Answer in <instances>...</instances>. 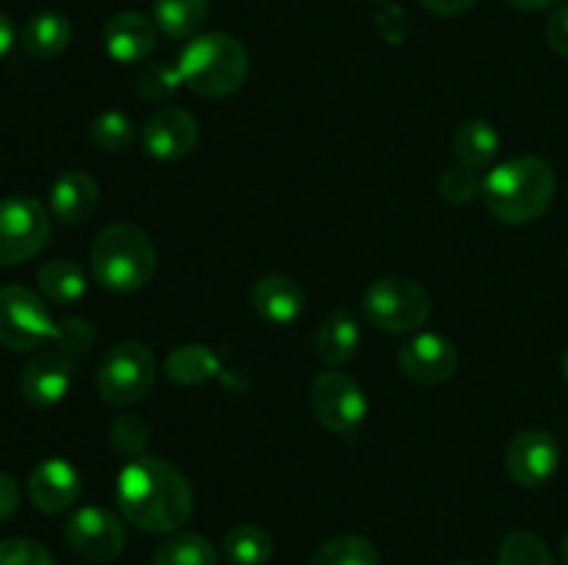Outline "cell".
<instances>
[{
    "instance_id": "d4e9b609",
    "label": "cell",
    "mask_w": 568,
    "mask_h": 565,
    "mask_svg": "<svg viewBox=\"0 0 568 565\" xmlns=\"http://www.w3.org/2000/svg\"><path fill=\"white\" fill-rule=\"evenodd\" d=\"M222 554L231 565H266L275 554V537L255 524H239L222 541Z\"/></svg>"
},
{
    "instance_id": "f546056e",
    "label": "cell",
    "mask_w": 568,
    "mask_h": 565,
    "mask_svg": "<svg viewBox=\"0 0 568 565\" xmlns=\"http://www.w3.org/2000/svg\"><path fill=\"white\" fill-rule=\"evenodd\" d=\"M181 86L183 78L178 72V64H148L136 75V94L148 103H166L170 97H175Z\"/></svg>"
},
{
    "instance_id": "7a4b0ae2",
    "label": "cell",
    "mask_w": 568,
    "mask_h": 565,
    "mask_svg": "<svg viewBox=\"0 0 568 565\" xmlns=\"http://www.w3.org/2000/svg\"><path fill=\"white\" fill-rule=\"evenodd\" d=\"M480 197L497 222L530 225L552 205L555 170L538 155H516L488 170Z\"/></svg>"
},
{
    "instance_id": "9c48e42d",
    "label": "cell",
    "mask_w": 568,
    "mask_h": 565,
    "mask_svg": "<svg viewBox=\"0 0 568 565\" xmlns=\"http://www.w3.org/2000/svg\"><path fill=\"white\" fill-rule=\"evenodd\" d=\"M55 319L42 294L28 286L0 288V343L11 352H31L53 341Z\"/></svg>"
},
{
    "instance_id": "44dd1931",
    "label": "cell",
    "mask_w": 568,
    "mask_h": 565,
    "mask_svg": "<svg viewBox=\"0 0 568 565\" xmlns=\"http://www.w3.org/2000/svg\"><path fill=\"white\" fill-rule=\"evenodd\" d=\"M361 343V327L349 310H336L316 330V358L325 366H344L355 358Z\"/></svg>"
},
{
    "instance_id": "2e32d148",
    "label": "cell",
    "mask_w": 568,
    "mask_h": 565,
    "mask_svg": "<svg viewBox=\"0 0 568 565\" xmlns=\"http://www.w3.org/2000/svg\"><path fill=\"white\" fill-rule=\"evenodd\" d=\"M159 42V25L139 11H120L105 22L103 44L105 53L116 64H139L148 61Z\"/></svg>"
},
{
    "instance_id": "f35d334b",
    "label": "cell",
    "mask_w": 568,
    "mask_h": 565,
    "mask_svg": "<svg viewBox=\"0 0 568 565\" xmlns=\"http://www.w3.org/2000/svg\"><path fill=\"white\" fill-rule=\"evenodd\" d=\"M11 44H14V25H11L9 14H3V11H0V59L9 53Z\"/></svg>"
},
{
    "instance_id": "ab89813d",
    "label": "cell",
    "mask_w": 568,
    "mask_h": 565,
    "mask_svg": "<svg viewBox=\"0 0 568 565\" xmlns=\"http://www.w3.org/2000/svg\"><path fill=\"white\" fill-rule=\"evenodd\" d=\"M508 3H514L516 9H521V11H544V9H549V6L560 3V0H508Z\"/></svg>"
},
{
    "instance_id": "3957f363",
    "label": "cell",
    "mask_w": 568,
    "mask_h": 565,
    "mask_svg": "<svg viewBox=\"0 0 568 565\" xmlns=\"http://www.w3.org/2000/svg\"><path fill=\"white\" fill-rule=\"evenodd\" d=\"M155 244L148 233L131 222H116L100 230L92 244V277L100 288L131 294L148 286L155 275Z\"/></svg>"
},
{
    "instance_id": "d590c367",
    "label": "cell",
    "mask_w": 568,
    "mask_h": 565,
    "mask_svg": "<svg viewBox=\"0 0 568 565\" xmlns=\"http://www.w3.org/2000/svg\"><path fill=\"white\" fill-rule=\"evenodd\" d=\"M547 44L555 53L568 59V3L555 9L547 20Z\"/></svg>"
},
{
    "instance_id": "4316f807",
    "label": "cell",
    "mask_w": 568,
    "mask_h": 565,
    "mask_svg": "<svg viewBox=\"0 0 568 565\" xmlns=\"http://www.w3.org/2000/svg\"><path fill=\"white\" fill-rule=\"evenodd\" d=\"M311 565H381V554L369 537L344 532L322 543L311 557Z\"/></svg>"
},
{
    "instance_id": "ba28073f",
    "label": "cell",
    "mask_w": 568,
    "mask_h": 565,
    "mask_svg": "<svg viewBox=\"0 0 568 565\" xmlns=\"http://www.w3.org/2000/svg\"><path fill=\"white\" fill-rule=\"evenodd\" d=\"M50 238V214L37 197L11 194L0 199V269L20 266L42 253Z\"/></svg>"
},
{
    "instance_id": "ee69618b",
    "label": "cell",
    "mask_w": 568,
    "mask_h": 565,
    "mask_svg": "<svg viewBox=\"0 0 568 565\" xmlns=\"http://www.w3.org/2000/svg\"><path fill=\"white\" fill-rule=\"evenodd\" d=\"M566 260H568V249H566Z\"/></svg>"
},
{
    "instance_id": "60d3db41",
    "label": "cell",
    "mask_w": 568,
    "mask_h": 565,
    "mask_svg": "<svg viewBox=\"0 0 568 565\" xmlns=\"http://www.w3.org/2000/svg\"><path fill=\"white\" fill-rule=\"evenodd\" d=\"M560 371H564V377L568 382V347L564 349V355H560Z\"/></svg>"
},
{
    "instance_id": "cb8c5ba5",
    "label": "cell",
    "mask_w": 568,
    "mask_h": 565,
    "mask_svg": "<svg viewBox=\"0 0 568 565\" xmlns=\"http://www.w3.org/2000/svg\"><path fill=\"white\" fill-rule=\"evenodd\" d=\"M164 371L178 386H203L211 377L220 374V358L205 343H183L175 352H170Z\"/></svg>"
},
{
    "instance_id": "836d02e7",
    "label": "cell",
    "mask_w": 568,
    "mask_h": 565,
    "mask_svg": "<svg viewBox=\"0 0 568 565\" xmlns=\"http://www.w3.org/2000/svg\"><path fill=\"white\" fill-rule=\"evenodd\" d=\"M0 565H55V559L31 537H6L0 541Z\"/></svg>"
},
{
    "instance_id": "8992f818",
    "label": "cell",
    "mask_w": 568,
    "mask_h": 565,
    "mask_svg": "<svg viewBox=\"0 0 568 565\" xmlns=\"http://www.w3.org/2000/svg\"><path fill=\"white\" fill-rule=\"evenodd\" d=\"M155 355L142 341H122L105 352L98 366V393L111 408H131L142 402L155 386Z\"/></svg>"
},
{
    "instance_id": "5b68a950",
    "label": "cell",
    "mask_w": 568,
    "mask_h": 565,
    "mask_svg": "<svg viewBox=\"0 0 568 565\" xmlns=\"http://www.w3.org/2000/svg\"><path fill=\"white\" fill-rule=\"evenodd\" d=\"M364 316L372 327L392 336L416 332L427 325L433 299L425 286L408 277H381L364 291Z\"/></svg>"
},
{
    "instance_id": "f1b7e54d",
    "label": "cell",
    "mask_w": 568,
    "mask_h": 565,
    "mask_svg": "<svg viewBox=\"0 0 568 565\" xmlns=\"http://www.w3.org/2000/svg\"><path fill=\"white\" fill-rule=\"evenodd\" d=\"M497 565H555V559L536 532L514 530L499 543Z\"/></svg>"
},
{
    "instance_id": "30bf717a",
    "label": "cell",
    "mask_w": 568,
    "mask_h": 565,
    "mask_svg": "<svg viewBox=\"0 0 568 565\" xmlns=\"http://www.w3.org/2000/svg\"><path fill=\"white\" fill-rule=\"evenodd\" d=\"M64 541L81 557L94 559V563H111L125 552L128 532L111 510L100 507V504H87L67 518Z\"/></svg>"
},
{
    "instance_id": "7c38bea8",
    "label": "cell",
    "mask_w": 568,
    "mask_h": 565,
    "mask_svg": "<svg viewBox=\"0 0 568 565\" xmlns=\"http://www.w3.org/2000/svg\"><path fill=\"white\" fill-rule=\"evenodd\" d=\"M458 349L447 336L419 332L397 352V366L408 380L419 386H442L458 371Z\"/></svg>"
},
{
    "instance_id": "5bb4252c",
    "label": "cell",
    "mask_w": 568,
    "mask_h": 565,
    "mask_svg": "<svg viewBox=\"0 0 568 565\" xmlns=\"http://www.w3.org/2000/svg\"><path fill=\"white\" fill-rule=\"evenodd\" d=\"M28 496L42 513H64L81 496V471L64 458L42 460L28 476Z\"/></svg>"
},
{
    "instance_id": "83f0119b",
    "label": "cell",
    "mask_w": 568,
    "mask_h": 565,
    "mask_svg": "<svg viewBox=\"0 0 568 565\" xmlns=\"http://www.w3.org/2000/svg\"><path fill=\"white\" fill-rule=\"evenodd\" d=\"M89 138L103 153H125L136 138V125L122 111H103L89 125Z\"/></svg>"
},
{
    "instance_id": "7bdbcfd3",
    "label": "cell",
    "mask_w": 568,
    "mask_h": 565,
    "mask_svg": "<svg viewBox=\"0 0 568 565\" xmlns=\"http://www.w3.org/2000/svg\"><path fill=\"white\" fill-rule=\"evenodd\" d=\"M453 565H475V563H453Z\"/></svg>"
},
{
    "instance_id": "9a60e30c",
    "label": "cell",
    "mask_w": 568,
    "mask_h": 565,
    "mask_svg": "<svg viewBox=\"0 0 568 565\" xmlns=\"http://www.w3.org/2000/svg\"><path fill=\"white\" fill-rule=\"evenodd\" d=\"M72 382V363L61 352H39L20 374V393L31 408H53L67 397Z\"/></svg>"
},
{
    "instance_id": "8fae6325",
    "label": "cell",
    "mask_w": 568,
    "mask_h": 565,
    "mask_svg": "<svg viewBox=\"0 0 568 565\" xmlns=\"http://www.w3.org/2000/svg\"><path fill=\"white\" fill-rule=\"evenodd\" d=\"M560 446L552 432L521 430L505 449V471L519 487H541L555 476Z\"/></svg>"
},
{
    "instance_id": "d6a6232c",
    "label": "cell",
    "mask_w": 568,
    "mask_h": 565,
    "mask_svg": "<svg viewBox=\"0 0 568 565\" xmlns=\"http://www.w3.org/2000/svg\"><path fill=\"white\" fill-rule=\"evenodd\" d=\"M98 341V332L89 325L87 319H78V316H67V319L55 321V336L53 343L59 347L61 355L72 358V355H83L94 347Z\"/></svg>"
},
{
    "instance_id": "7402d4cb",
    "label": "cell",
    "mask_w": 568,
    "mask_h": 565,
    "mask_svg": "<svg viewBox=\"0 0 568 565\" xmlns=\"http://www.w3.org/2000/svg\"><path fill=\"white\" fill-rule=\"evenodd\" d=\"M37 282L39 294L55 305H72L87 294V275L70 258L44 260L37 271Z\"/></svg>"
},
{
    "instance_id": "1f68e13d",
    "label": "cell",
    "mask_w": 568,
    "mask_h": 565,
    "mask_svg": "<svg viewBox=\"0 0 568 565\" xmlns=\"http://www.w3.org/2000/svg\"><path fill=\"white\" fill-rule=\"evenodd\" d=\"M438 192H442V197L447 199V203L469 205L483 194V181L477 177V172L458 164L453 166V170L442 172V177H438Z\"/></svg>"
},
{
    "instance_id": "d6986e66",
    "label": "cell",
    "mask_w": 568,
    "mask_h": 565,
    "mask_svg": "<svg viewBox=\"0 0 568 565\" xmlns=\"http://www.w3.org/2000/svg\"><path fill=\"white\" fill-rule=\"evenodd\" d=\"M499 147H503V138L488 120H466L453 136L455 161L471 172L491 170Z\"/></svg>"
},
{
    "instance_id": "603a6c76",
    "label": "cell",
    "mask_w": 568,
    "mask_h": 565,
    "mask_svg": "<svg viewBox=\"0 0 568 565\" xmlns=\"http://www.w3.org/2000/svg\"><path fill=\"white\" fill-rule=\"evenodd\" d=\"M209 20V0H155L153 22L170 39L197 37Z\"/></svg>"
},
{
    "instance_id": "484cf974",
    "label": "cell",
    "mask_w": 568,
    "mask_h": 565,
    "mask_svg": "<svg viewBox=\"0 0 568 565\" xmlns=\"http://www.w3.org/2000/svg\"><path fill=\"white\" fill-rule=\"evenodd\" d=\"M214 543L197 532H172L166 541L159 543L150 565H216Z\"/></svg>"
},
{
    "instance_id": "6da1fadb",
    "label": "cell",
    "mask_w": 568,
    "mask_h": 565,
    "mask_svg": "<svg viewBox=\"0 0 568 565\" xmlns=\"http://www.w3.org/2000/svg\"><path fill=\"white\" fill-rule=\"evenodd\" d=\"M120 513L150 535H172L192 518L194 493L181 469L164 458L128 460L116 476Z\"/></svg>"
},
{
    "instance_id": "8d00e7d4",
    "label": "cell",
    "mask_w": 568,
    "mask_h": 565,
    "mask_svg": "<svg viewBox=\"0 0 568 565\" xmlns=\"http://www.w3.org/2000/svg\"><path fill=\"white\" fill-rule=\"evenodd\" d=\"M20 507V487H17L14 476L0 471V521H9Z\"/></svg>"
},
{
    "instance_id": "b9f144b4",
    "label": "cell",
    "mask_w": 568,
    "mask_h": 565,
    "mask_svg": "<svg viewBox=\"0 0 568 565\" xmlns=\"http://www.w3.org/2000/svg\"><path fill=\"white\" fill-rule=\"evenodd\" d=\"M560 554H564V563L568 565V532L564 535V543H560Z\"/></svg>"
},
{
    "instance_id": "52a82bcc",
    "label": "cell",
    "mask_w": 568,
    "mask_h": 565,
    "mask_svg": "<svg viewBox=\"0 0 568 565\" xmlns=\"http://www.w3.org/2000/svg\"><path fill=\"white\" fill-rule=\"evenodd\" d=\"M308 404L316 421L327 432L355 438L369 415V399L364 388L344 371H322L308 388Z\"/></svg>"
},
{
    "instance_id": "277c9868",
    "label": "cell",
    "mask_w": 568,
    "mask_h": 565,
    "mask_svg": "<svg viewBox=\"0 0 568 565\" xmlns=\"http://www.w3.org/2000/svg\"><path fill=\"white\" fill-rule=\"evenodd\" d=\"M178 72L200 97H231L250 75L247 48L231 33H200L183 48Z\"/></svg>"
},
{
    "instance_id": "ffe728a7",
    "label": "cell",
    "mask_w": 568,
    "mask_h": 565,
    "mask_svg": "<svg viewBox=\"0 0 568 565\" xmlns=\"http://www.w3.org/2000/svg\"><path fill=\"white\" fill-rule=\"evenodd\" d=\"M72 39V25L64 14H55V11H39L31 20L22 25L20 42L31 59L37 61H50L55 55L64 53L70 48Z\"/></svg>"
},
{
    "instance_id": "4fadbf2b",
    "label": "cell",
    "mask_w": 568,
    "mask_h": 565,
    "mask_svg": "<svg viewBox=\"0 0 568 565\" xmlns=\"http://www.w3.org/2000/svg\"><path fill=\"white\" fill-rule=\"evenodd\" d=\"M200 125L189 111L175 109H161L144 122L142 127V147L150 158L155 161H181L197 147Z\"/></svg>"
},
{
    "instance_id": "74e56055",
    "label": "cell",
    "mask_w": 568,
    "mask_h": 565,
    "mask_svg": "<svg viewBox=\"0 0 568 565\" xmlns=\"http://www.w3.org/2000/svg\"><path fill=\"white\" fill-rule=\"evenodd\" d=\"M422 6H425L430 14L458 17V14H464V11L475 9L477 0H422Z\"/></svg>"
},
{
    "instance_id": "ac0fdd59",
    "label": "cell",
    "mask_w": 568,
    "mask_h": 565,
    "mask_svg": "<svg viewBox=\"0 0 568 565\" xmlns=\"http://www.w3.org/2000/svg\"><path fill=\"white\" fill-rule=\"evenodd\" d=\"M308 297H305V288L300 286L294 277L281 275H264L253 286V308L255 314L264 321L275 327H288L303 316Z\"/></svg>"
},
{
    "instance_id": "e0dca14e",
    "label": "cell",
    "mask_w": 568,
    "mask_h": 565,
    "mask_svg": "<svg viewBox=\"0 0 568 565\" xmlns=\"http://www.w3.org/2000/svg\"><path fill=\"white\" fill-rule=\"evenodd\" d=\"M100 205V188L83 170H67L50 186V214L67 227L83 225Z\"/></svg>"
},
{
    "instance_id": "4dcf8cb0",
    "label": "cell",
    "mask_w": 568,
    "mask_h": 565,
    "mask_svg": "<svg viewBox=\"0 0 568 565\" xmlns=\"http://www.w3.org/2000/svg\"><path fill=\"white\" fill-rule=\"evenodd\" d=\"M109 441L120 458L136 460V458H144V449H148V441H150V430L139 415H116L109 427Z\"/></svg>"
},
{
    "instance_id": "e575fe53",
    "label": "cell",
    "mask_w": 568,
    "mask_h": 565,
    "mask_svg": "<svg viewBox=\"0 0 568 565\" xmlns=\"http://www.w3.org/2000/svg\"><path fill=\"white\" fill-rule=\"evenodd\" d=\"M375 25L377 33H381L388 44H403L410 33L408 14H405V9H399V6L394 3L381 6V11H377L375 17Z\"/></svg>"
}]
</instances>
